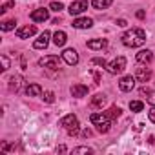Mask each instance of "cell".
<instances>
[{
  "mask_svg": "<svg viewBox=\"0 0 155 155\" xmlns=\"http://www.w3.org/2000/svg\"><path fill=\"white\" fill-rule=\"evenodd\" d=\"M60 126H64V128L68 130V133H69L71 137L79 135V120H77V117H75L73 113L66 115V117H64V119L60 120Z\"/></svg>",
  "mask_w": 155,
  "mask_h": 155,
  "instance_id": "2",
  "label": "cell"
},
{
  "mask_svg": "<svg viewBox=\"0 0 155 155\" xmlns=\"http://www.w3.org/2000/svg\"><path fill=\"white\" fill-rule=\"evenodd\" d=\"M90 120L97 126V124H102V122L110 120V117L106 115V111H104V113H91V115H90Z\"/></svg>",
  "mask_w": 155,
  "mask_h": 155,
  "instance_id": "16",
  "label": "cell"
},
{
  "mask_svg": "<svg viewBox=\"0 0 155 155\" xmlns=\"http://www.w3.org/2000/svg\"><path fill=\"white\" fill-rule=\"evenodd\" d=\"M119 88L122 90V91H131L133 88H135V79L131 75H128V77H122L120 79V82H119Z\"/></svg>",
  "mask_w": 155,
  "mask_h": 155,
  "instance_id": "8",
  "label": "cell"
},
{
  "mask_svg": "<svg viewBox=\"0 0 155 155\" xmlns=\"http://www.w3.org/2000/svg\"><path fill=\"white\" fill-rule=\"evenodd\" d=\"M71 95L73 97H86L88 95V86H84V84H73L71 86Z\"/></svg>",
  "mask_w": 155,
  "mask_h": 155,
  "instance_id": "12",
  "label": "cell"
},
{
  "mask_svg": "<svg viewBox=\"0 0 155 155\" xmlns=\"http://www.w3.org/2000/svg\"><path fill=\"white\" fill-rule=\"evenodd\" d=\"M151 106H155V91H148V99H146Z\"/></svg>",
  "mask_w": 155,
  "mask_h": 155,
  "instance_id": "29",
  "label": "cell"
},
{
  "mask_svg": "<svg viewBox=\"0 0 155 155\" xmlns=\"http://www.w3.org/2000/svg\"><path fill=\"white\" fill-rule=\"evenodd\" d=\"M38 64H40V66H44V68H48V69H58L60 58H58L57 55H48V57L40 58V60H38Z\"/></svg>",
  "mask_w": 155,
  "mask_h": 155,
  "instance_id": "4",
  "label": "cell"
},
{
  "mask_svg": "<svg viewBox=\"0 0 155 155\" xmlns=\"http://www.w3.org/2000/svg\"><path fill=\"white\" fill-rule=\"evenodd\" d=\"M111 2H113V0H93L91 4H93V8H97V9H106Z\"/></svg>",
  "mask_w": 155,
  "mask_h": 155,
  "instance_id": "21",
  "label": "cell"
},
{
  "mask_svg": "<svg viewBox=\"0 0 155 155\" xmlns=\"http://www.w3.org/2000/svg\"><path fill=\"white\" fill-rule=\"evenodd\" d=\"M40 93H42V86L40 84H29L26 88V95L28 97H38Z\"/></svg>",
  "mask_w": 155,
  "mask_h": 155,
  "instance_id": "15",
  "label": "cell"
},
{
  "mask_svg": "<svg viewBox=\"0 0 155 155\" xmlns=\"http://www.w3.org/2000/svg\"><path fill=\"white\" fill-rule=\"evenodd\" d=\"M42 99H44V102H48V104H53V102H55V95H53L51 91H46Z\"/></svg>",
  "mask_w": 155,
  "mask_h": 155,
  "instance_id": "26",
  "label": "cell"
},
{
  "mask_svg": "<svg viewBox=\"0 0 155 155\" xmlns=\"http://www.w3.org/2000/svg\"><path fill=\"white\" fill-rule=\"evenodd\" d=\"M91 62H93V64H99V66H106V60H104V58H93Z\"/></svg>",
  "mask_w": 155,
  "mask_h": 155,
  "instance_id": "32",
  "label": "cell"
},
{
  "mask_svg": "<svg viewBox=\"0 0 155 155\" xmlns=\"http://www.w3.org/2000/svg\"><path fill=\"white\" fill-rule=\"evenodd\" d=\"M48 44H49V31H44V33L40 35V38H37V40H35L33 48H35V49H44Z\"/></svg>",
  "mask_w": 155,
  "mask_h": 155,
  "instance_id": "11",
  "label": "cell"
},
{
  "mask_svg": "<svg viewBox=\"0 0 155 155\" xmlns=\"http://www.w3.org/2000/svg\"><path fill=\"white\" fill-rule=\"evenodd\" d=\"M66 40H68V38H66V33H64V31H57V33L53 35V44H55L57 48H62V46L66 44Z\"/></svg>",
  "mask_w": 155,
  "mask_h": 155,
  "instance_id": "17",
  "label": "cell"
},
{
  "mask_svg": "<svg viewBox=\"0 0 155 155\" xmlns=\"http://www.w3.org/2000/svg\"><path fill=\"white\" fill-rule=\"evenodd\" d=\"M104 46H106V38H97V40H90L88 42L90 49H102Z\"/></svg>",
  "mask_w": 155,
  "mask_h": 155,
  "instance_id": "20",
  "label": "cell"
},
{
  "mask_svg": "<svg viewBox=\"0 0 155 155\" xmlns=\"http://www.w3.org/2000/svg\"><path fill=\"white\" fill-rule=\"evenodd\" d=\"M62 58L66 60V64H69V66H75L77 62H79V53H77L75 49H66L64 53H62Z\"/></svg>",
  "mask_w": 155,
  "mask_h": 155,
  "instance_id": "7",
  "label": "cell"
},
{
  "mask_svg": "<svg viewBox=\"0 0 155 155\" xmlns=\"http://www.w3.org/2000/svg\"><path fill=\"white\" fill-rule=\"evenodd\" d=\"M146 42V31L140 28H133L122 35V44L128 48H139Z\"/></svg>",
  "mask_w": 155,
  "mask_h": 155,
  "instance_id": "1",
  "label": "cell"
},
{
  "mask_svg": "<svg viewBox=\"0 0 155 155\" xmlns=\"http://www.w3.org/2000/svg\"><path fill=\"white\" fill-rule=\"evenodd\" d=\"M29 17H31V20H33V22H44V20H48V18H49V11H48V9H44V8H38V9H35Z\"/></svg>",
  "mask_w": 155,
  "mask_h": 155,
  "instance_id": "6",
  "label": "cell"
},
{
  "mask_svg": "<svg viewBox=\"0 0 155 155\" xmlns=\"http://www.w3.org/2000/svg\"><path fill=\"white\" fill-rule=\"evenodd\" d=\"M11 8H15V2H8L6 6H2V9H0V11H2V13H6V11H9Z\"/></svg>",
  "mask_w": 155,
  "mask_h": 155,
  "instance_id": "30",
  "label": "cell"
},
{
  "mask_svg": "<svg viewBox=\"0 0 155 155\" xmlns=\"http://www.w3.org/2000/svg\"><path fill=\"white\" fill-rule=\"evenodd\" d=\"M110 120H106V122H102V124H97V131L99 133H108L110 131Z\"/></svg>",
  "mask_w": 155,
  "mask_h": 155,
  "instance_id": "24",
  "label": "cell"
},
{
  "mask_svg": "<svg viewBox=\"0 0 155 155\" xmlns=\"http://www.w3.org/2000/svg\"><path fill=\"white\" fill-rule=\"evenodd\" d=\"M104 102H106V97H104V95H95V97L90 101V106H91V108H102Z\"/></svg>",
  "mask_w": 155,
  "mask_h": 155,
  "instance_id": "19",
  "label": "cell"
},
{
  "mask_svg": "<svg viewBox=\"0 0 155 155\" xmlns=\"http://www.w3.org/2000/svg\"><path fill=\"white\" fill-rule=\"evenodd\" d=\"M106 115H108L110 119H117V117L120 115V108H117V106H111V108L106 111Z\"/></svg>",
  "mask_w": 155,
  "mask_h": 155,
  "instance_id": "23",
  "label": "cell"
},
{
  "mask_svg": "<svg viewBox=\"0 0 155 155\" xmlns=\"http://www.w3.org/2000/svg\"><path fill=\"white\" fill-rule=\"evenodd\" d=\"M151 58H153V53H151V51H148V49H142V51H139V53H137V60H139V62H142V64H150V62H151Z\"/></svg>",
  "mask_w": 155,
  "mask_h": 155,
  "instance_id": "14",
  "label": "cell"
},
{
  "mask_svg": "<svg viewBox=\"0 0 155 155\" xmlns=\"http://www.w3.org/2000/svg\"><path fill=\"white\" fill-rule=\"evenodd\" d=\"M135 77H137L139 82H148L151 79V71H150V68H137Z\"/></svg>",
  "mask_w": 155,
  "mask_h": 155,
  "instance_id": "9",
  "label": "cell"
},
{
  "mask_svg": "<svg viewBox=\"0 0 155 155\" xmlns=\"http://www.w3.org/2000/svg\"><path fill=\"white\" fill-rule=\"evenodd\" d=\"M86 9H88V2H86V0H77V2H73L69 6V13L71 15H81Z\"/></svg>",
  "mask_w": 155,
  "mask_h": 155,
  "instance_id": "5",
  "label": "cell"
},
{
  "mask_svg": "<svg viewBox=\"0 0 155 155\" xmlns=\"http://www.w3.org/2000/svg\"><path fill=\"white\" fill-rule=\"evenodd\" d=\"M137 17L139 18H144V11H137Z\"/></svg>",
  "mask_w": 155,
  "mask_h": 155,
  "instance_id": "36",
  "label": "cell"
},
{
  "mask_svg": "<svg viewBox=\"0 0 155 155\" xmlns=\"http://www.w3.org/2000/svg\"><path fill=\"white\" fill-rule=\"evenodd\" d=\"M73 153H93L91 148H86V146H81V148H75Z\"/></svg>",
  "mask_w": 155,
  "mask_h": 155,
  "instance_id": "27",
  "label": "cell"
},
{
  "mask_svg": "<svg viewBox=\"0 0 155 155\" xmlns=\"http://www.w3.org/2000/svg\"><path fill=\"white\" fill-rule=\"evenodd\" d=\"M2 64H4V68H2L4 71H6V69H9V58H8L6 55H2Z\"/></svg>",
  "mask_w": 155,
  "mask_h": 155,
  "instance_id": "31",
  "label": "cell"
},
{
  "mask_svg": "<svg viewBox=\"0 0 155 155\" xmlns=\"http://www.w3.org/2000/svg\"><path fill=\"white\" fill-rule=\"evenodd\" d=\"M20 86H22V77L17 75V77H11V79H9V90H11V91L17 93V91L20 90Z\"/></svg>",
  "mask_w": 155,
  "mask_h": 155,
  "instance_id": "18",
  "label": "cell"
},
{
  "mask_svg": "<svg viewBox=\"0 0 155 155\" xmlns=\"http://www.w3.org/2000/svg\"><path fill=\"white\" fill-rule=\"evenodd\" d=\"M148 117H150V120L155 124V108H151V111H150V115H148Z\"/></svg>",
  "mask_w": 155,
  "mask_h": 155,
  "instance_id": "33",
  "label": "cell"
},
{
  "mask_svg": "<svg viewBox=\"0 0 155 155\" xmlns=\"http://www.w3.org/2000/svg\"><path fill=\"white\" fill-rule=\"evenodd\" d=\"M117 26H120V28H124V26H128V22H126L124 18H119V20H117Z\"/></svg>",
  "mask_w": 155,
  "mask_h": 155,
  "instance_id": "34",
  "label": "cell"
},
{
  "mask_svg": "<svg viewBox=\"0 0 155 155\" xmlns=\"http://www.w3.org/2000/svg\"><path fill=\"white\" fill-rule=\"evenodd\" d=\"M130 110H131V111H142V110H144V104H142L140 101H131V102H130Z\"/></svg>",
  "mask_w": 155,
  "mask_h": 155,
  "instance_id": "22",
  "label": "cell"
},
{
  "mask_svg": "<svg viewBox=\"0 0 155 155\" xmlns=\"http://www.w3.org/2000/svg\"><path fill=\"white\" fill-rule=\"evenodd\" d=\"M49 8H51V9H53V11H57V13H58V11H62V9H64V6H62V4H60V2H51V6H49Z\"/></svg>",
  "mask_w": 155,
  "mask_h": 155,
  "instance_id": "28",
  "label": "cell"
},
{
  "mask_svg": "<svg viewBox=\"0 0 155 155\" xmlns=\"http://www.w3.org/2000/svg\"><path fill=\"white\" fill-rule=\"evenodd\" d=\"M2 31H9V29H13L15 28V20H6V22H2Z\"/></svg>",
  "mask_w": 155,
  "mask_h": 155,
  "instance_id": "25",
  "label": "cell"
},
{
  "mask_svg": "<svg viewBox=\"0 0 155 155\" xmlns=\"http://www.w3.org/2000/svg\"><path fill=\"white\" fill-rule=\"evenodd\" d=\"M91 24H93L91 18H77V20H73L71 26L77 29H88V28H91Z\"/></svg>",
  "mask_w": 155,
  "mask_h": 155,
  "instance_id": "13",
  "label": "cell"
},
{
  "mask_svg": "<svg viewBox=\"0 0 155 155\" xmlns=\"http://www.w3.org/2000/svg\"><path fill=\"white\" fill-rule=\"evenodd\" d=\"M37 33V28L35 26H24V28H20L18 31H17V37L18 38H29V37H33Z\"/></svg>",
  "mask_w": 155,
  "mask_h": 155,
  "instance_id": "10",
  "label": "cell"
},
{
  "mask_svg": "<svg viewBox=\"0 0 155 155\" xmlns=\"http://www.w3.org/2000/svg\"><path fill=\"white\" fill-rule=\"evenodd\" d=\"M82 137H91V130H88V128H86V130L82 131Z\"/></svg>",
  "mask_w": 155,
  "mask_h": 155,
  "instance_id": "35",
  "label": "cell"
},
{
  "mask_svg": "<svg viewBox=\"0 0 155 155\" xmlns=\"http://www.w3.org/2000/svg\"><path fill=\"white\" fill-rule=\"evenodd\" d=\"M126 68V58L124 57H117L115 60H111L110 64H106V69L111 73V75H117V73H122Z\"/></svg>",
  "mask_w": 155,
  "mask_h": 155,
  "instance_id": "3",
  "label": "cell"
}]
</instances>
